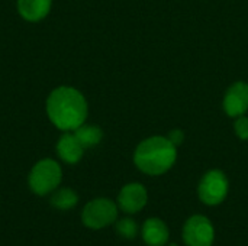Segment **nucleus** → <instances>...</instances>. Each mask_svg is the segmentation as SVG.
Returning a JSON list of instances; mask_svg holds the SVG:
<instances>
[{"mask_svg": "<svg viewBox=\"0 0 248 246\" xmlns=\"http://www.w3.org/2000/svg\"><path fill=\"white\" fill-rule=\"evenodd\" d=\"M45 109L51 123L62 132L76 130L86 122L89 113L86 97L68 86L54 88L46 99Z\"/></svg>", "mask_w": 248, "mask_h": 246, "instance_id": "obj_1", "label": "nucleus"}, {"mask_svg": "<svg viewBox=\"0 0 248 246\" xmlns=\"http://www.w3.org/2000/svg\"><path fill=\"white\" fill-rule=\"evenodd\" d=\"M177 146L166 136H151L144 139L134 152L137 168L147 175H161L176 162Z\"/></svg>", "mask_w": 248, "mask_h": 246, "instance_id": "obj_2", "label": "nucleus"}, {"mask_svg": "<svg viewBox=\"0 0 248 246\" xmlns=\"http://www.w3.org/2000/svg\"><path fill=\"white\" fill-rule=\"evenodd\" d=\"M62 181L61 165L52 158H44L38 161L29 171L28 186L29 190L39 196H48L54 193Z\"/></svg>", "mask_w": 248, "mask_h": 246, "instance_id": "obj_3", "label": "nucleus"}, {"mask_svg": "<svg viewBox=\"0 0 248 246\" xmlns=\"http://www.w3.org/2000/svg\"><path fill=\"white\" fill-rule=\"evenodd\" d=\"M118 204L109 199H93L83 207L81 222L92 231L105 229L118 220Z\"/></svg>", "mask_w": 248, "mask_h": 246, "instance_id": "obj_4", "label": "nucleus"}, {"mask_svg": "<svg viewBox=\"0 0 248 246\" xmlns=\"http://www.w3.org/2000/svg\"><path fill=\"white\" fill-rule=\"evenodd\" d=\"M228 187L227 175L219 170H211L202 177L198 186L199 200L206 206H218L227 199Z\"/></svg>", "mask_w": 248, "mask_h": 246, "instance_id": "obj_5", "label": "nucleus"}, {"mask_svg": "<svg viewBox=\"0 0 248 246\" xmlns=\"http://www.w3.org/2000/svg\"><path fill=\"white\" fill-rule=\"evenodd\" d=\"M215 231L206 216L195 215L183 226V241L186 246H212Z\"/></svg>", "mask_w": 248, "mask_h": 246, "instance_id": "obj_6", "label": "nucleus"}, {"mask_svg": "<svg viewBox=\"0 0 248 246\" xmlns=\"http://www.w3.org/2000/svg\"><path fill=\"white\" fill-rule=\"evenodd\" d=\"M148 202L147 188L140 183H129L122 187L118 194V207L126 215H135L141 212Z\"/></svg>", "mask_w": 248, "mask_h": 246, "instance_id": "obj_7", "label": "nucleus"}, {"mask_svg": "<svg viewBox=\"0 0 248 246\" xmlns=\"http://www.w3.org/2000/svg\"><path fill=\"white\" fill-rule=\"evenodd\" d=\"M224 110L230 117H238L248 110V84L244 81L234 83L225 93Z\"/></svg>", "mask_w": 248, "mask_h": 246, "instance_id": "obj_8", "label": "nucleus"}, {"mask_svg": "<svg viewBox=\"0 0 248 246\" xmlns=\"http://www.w3.org/2000/svg\"><path fill=\"white\" fill-rule=\"evenodd\" d=\"M55 149L60 159L70 165L77 164L84 155V146L78 142L73 132H64V135L58 139Z\"/></svg>", "mask_w": 248, "mask_h": 246, "instance_id": "obj_9", "label": "nucleus"}, {"mask_svg": "<svg viewBox=\"0 0 248 246\" xmlns=\"http://www.w3.org/2000/svg\"><path fill=\"white\" fill-rule=\"evenodd\" d=\"M141 235L144 242L148 246L167 245L170 232L167 225L158 217H150L144 222L141 228Z\"/></svg>", "mask_w": 248, "mask_h": 246, "instance_id": "obj_10", "label": "nucleus"}, {"mask_svg": "<svg viewBox=\"0 0 248 246\" xmlns=\"http://www.w3.org/2000/svg\"><path fill=\"white\" fill-rule=\"evenodd\" d=\"M52 0H17V12L28 22H39L48 16Z\"/></svg>", "mask_w": 248, "mask_h": 246, "instance_id": "obj_11", "label": "nucleus"}, {"mask_svg": "<svg viewBox=\"0 0 248 246\" xmlns=\"http://www.w3.org/2000/svg\"><path fill=\"white\" fill-rule=\"evenodd\" d=\"M49 203L57 210H61V212L71 210L78 203V194L73 188H68V187L57 188L54 193H51Z\"/></svg>", "mask_w": 248, "mask_h": 246, "instance_id": "obj_12", "label": "nucleus"}, {"mask_svg": "<svg viewBox=\"0 0 248 246\" xmlns=\"http://www.w3.org/2000/svg\"><path fill=\"white\" fill-rule=\"evenodd\" d=\"M73 133L76 135L78 142L84 146V149L99 145L102 138H103V132H102V129L99 126L87 125L86 122L81 126H78L76 130H73Z\"/></svg>", "mask_w": 248, "mask_h": 246, "instance_id": "obj_13", "label": "nucleus"}, {"mask_svg": "<svg viewBox=\"0 0 248 246\" xmlns=\"http://www.w3.org/2000/svg\"><path fill=\"white\" fill-rule=\"evenodd\" d=\"M138 225L134 219L131 217H124L115 222V232L118 236H121L122 239L126 241H132L137 238L138 235Z\"/></svg>", "mask_w": 248, "mask_h": 246, "instance_id": "obj_14", "label": "nucleus"}, {"mask_svg": "<svg viewBox=\"0 0 248 246\" xmlns=\"http://www.w3.org/2000/svg\"><path fill=\"white\" fill-rule=\"evenodd\" d=\"M234 129H235V133L240 139L243 141H247L248 139V117L246 115L243 116H238L235 117V122H234Z\"/></svg>", "mask_w": 248, "mask_h": 246, "instance_id": "obj_15", "label": "nucleus"}, {"mask_svg": "<svg viewBox=\"0 0 248 246\" xmlns=\"http://www.w3.org/2000/svg\"><path fill=\"white\" fill-rule=\"evenodd\" d=\"M167 138H169V141H170L171 144H174L176 146H179V145H182L183 141H185V133H183L182 129H173V130L169 132Z\"/></svg>", "mask_w": 248, "mask_h": 246, "instance_id": "obj_16", "label": "nucleus"}, {"mask_svg": "<svg viewBox=\"0 0 248 246\" xmlns=\"http://www.w3.org/2000/svg\"><path fill=\"white\" fill-rule=\"evenodd\" d=\"M169 246H177V245H176V244H170V245H169Z\"/></svg>", "mask_w": 248, "mask_h": 246, "instance_id": "obj_17", "label": "nucleus"}]
</instances>
